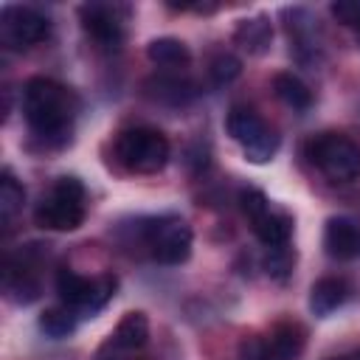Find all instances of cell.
Listing matches in <instances>:
<instances>
[{
	"label": "cell",
	"instance_id": "cell-24",
	"mask_svg": "<svg viewBox=\"0 0 360 360\" xmlns=\"http://www.w3.org/2000/svg\"><path fill=\"white\" fill-rule=\"evenodd\" d=\"M292 264H295V253L290 250V245L287 248H270V253L264 259V267H267L270 278H276V281H284L292 273Z\"/></svg>",
	"mask_w": 360,
	"mask_h": 360
},
{
	"label": "cell",
	"instance_id": "cell-4",
	"mask_svg": "<svg viewBox=\"0 0 360 360\" xmlns=\"http://www.w3.org/2000/svg\"><path fill=\"white\" fill-rule=\"evenodd\" d=\"M115 160L132 174H158L172 155L169 138L155 127H129L115 135Z\"/></svg>",
	"mask_w": 360,
	"mask_h": 360
},
{
	"label": "cell",
	"instance_id": "cell-16",
	"mask_svg": "<svg viewBox=\"0 0 360 360\" xmlns=\"http://www.w3.org/2000/svg\"><path fill=\"white\" fill-rule=\"evenodd\" d=\"M143 93L160 104H172V107H183L197 96V84L186 76L174 73H158L152 79L143 82Z\"/></svg>",
	"mask_w": 360,
	"mask_h": 360
},
{
	"label": "cell",
	"instance_id": "cell-5",
	"mask_svg": "<svg viewBox=\"0 0 360 360\" xmlns=\"http://www.w3.org/2000/svg\"><path fill=\"white\" fill-rule=\"evenodd\" d=\"M304 155L329 180L346 183L360 177V146L343 132H318L304 143Z\"/></svg>",
	"mask_w": 360,
	"mask_h": 360
},
{
	"label": "cell",
	"instance_id": "cell-7",
	"mask_svg": "<svg viewBox=\"0 0 360 360\" xmlns=\"http://www.w3.org/2000/svg\"><path fill=\"white\" fill-rule=\"evenodd\" d=\"M225 129L242 146V152H245V158L250 163H267L278 152V135H276V129H270L267 121L253 107L233 104L228 110Z\"/></svg>",
	"mask_w": 360,
	"mask_h": 360
},
{
	"label": "cell",
	"instance_id": "cell-14",
	"mask_svg": "<svg viewBox=\"0 0 360 360\" xmlns=\"http://www.w3.org/2000/svg\"><path fill=\"white\" fill-rule=\"evenodd\" d=\"M323 248L338 262L360 259V225L349 217H332L323 228Z\"/></svg>",
	"mask_w": 360,
	"mask_h": 360
},
{
	"label": "cell",
	"instance_id": "cell-9",
	"mask_svg": "<svg viewBox=\"0 0 360 360\" xmlns=\"http://www.w3.org/2000/svg\"><path fill=\"white\" fill-rule=\"evenodd\" d=\"M42 245H28L20 253H8L3 262V292L14 304H34L42 295L39 264H42Z\"/></svg>",
	"mask_w": 360,
	"mask_h": 360
},
{
	"label": "cell",
	"instance_id": "cell-13",
	"mask_svg": "<svg viewBox=\"0 0 360 360\" xmlns=\"http://www.w3.org/2000/svg\"><path fill=\"white\" fill-rule=\"evenodd\" d=\"M284 28H287V37H290V51L295 53L298 62L309 65L321 56V42H318V28H315V20L307 8H284Z\"/></svg>",
	"mask_w": 360,
	"mask_h": 360
},
{
	"label": "cell",
	"instance_id": "cell-15",
	"mask_svg": "<svg viewBox=\"0 0 360 360\" xmlns=\"http://www.w3.org/2000/svg\"><path fill=\"white\" fill-rule=\"evenodd\" d=\"M267 343V360H301L307 346V329L298 321H278L273 323Z\"/></svg>",
	"mask_w": 360,
	"mask_h": 360
},
{
	"label": "cell",
	"instance_id": "cell-8",
	"mask_svg": "<svg viewBox=\"0 0 360 360\" xmlns=\"http://www.w3.org/2000/svg\"><path fill=\"white\" fill-rule=\"evenodd\" d=\"M118 278L104 273L96 278H87L70 267H62L56 273V292L65 301V307H70L76 315H93L98 312L112 295H115Z\"/></svg>",
	"mask_w": 360,
	"mask_h": 360
},
{
	"label": "cell",
	"instance_id": "cell-1",
	"mask_svg": "<svg viewBox=\"0 0 360 360\" xmlns=\"http://www.w3.org/2000/svg\"><path fill=\"white\" fill-rule=\"evenodd\" d=\"M79 107V96L56 79L34 76L22 84V118L28 129L48 146H62L70 141Z\"/></svg>",
	"mask_w": 360,
	"mask_h": 360
},
{
	"label": "cell",
	"instance_id": "cell-6",
	"mask_svg": "<svg viewBox=\"0 0 360 360\" xmlns=\"http://www.w3.org/2000/svg\"><path fill=\"white\" fill-rule=\"evenodd\" d=\"M239 208L250 222V231L256 233V239L270 250V248H287L290 236H292V217L273 205L264 191L259 188H242L239 191Z\"/></svg>",
	"mask_w": 360,
	"mask_h": 360
},
{
	"label": "cell",
	"instance_id": "cell-23",
	"mask_svg": "<svg viewBox=\"0 0 360 360\" xmlns=\"http://www.w3.org/2000/svg\"><path fill=\"white\" fill-rule=\"evenodd\" d=\"M242 73V59L236 56V53H231V51H219V53H214V59L208 62V76H211V82L214 84H231L236 76Z\"/></svg>",
	"mask_w": 360,
	"mask_h": 360
},
{
	"label": "cell",
	"instance_id": "cell-26",
	"mask_svg": "<svg viewBox=\"0 0 360 360\" xmlns=\"http://www.w3.org/2000/svg\"><path fill=\"white\" fill-rule=\"evenodd\" d=\"M343 360H360V349H357V352H352V354H349V357H343Z\"/></svg>",
	"mask_w": 360,
	"mask_h": 360
},
{
	"label": "cell",
	"instance_id": "cell-17",
	"mask_svg": "<svg viewBox=\"0 0 360 360\" xmlns=\"http://www.w3.org/2000/svg\"><path fill=\"white\" fill-rule=\"evenodd\" d=\"M352 295H354V287L346 278H340V276H323L309 290V309H312V315L326 318L335 309H340Z\"/></svg>",
	"mask_w": 360,
	"mask_h": 360
},
{
	"label": "cell",
	"instance_id": "cell-25",
	"mask_svg": "<svg viewBox=\"0 0 360 360\" xmlns=\"http://www.w3.org/2000/svg\"><path fill=\"white\" fill-rule=\"evenodd\" d=\"M332 17L343 25H352V28H360V0H338L329 6Z\"/></svg>",
	"mask_w": 360,
	"mask_h": 360
},
{
	"label": "cell",
	"instance_id": "cell-21",
	"mask_svg": "<svg viewBox=\"0 0 360 360\" xmlns=\"http://www.w3.org/2000/svg\"><path fill=\"white\" fill-rule=\"evenodd\" d=\"M22 202H25V186L14 177L11 169H3V174H0V219L6 228L22 211Z\"/></svg>",
	"mask_w": 360,
	"mask_h": 360
},
{
	"label": "cell",
	"instance_id": "cell-3",
	"mask_svg": "<svg viewBox=\"0 0 360 360\" xmlns=\"http://www.w3.org/2000/svg\"><path fill=\"white\" fill-rule=\"evenodd\" d=\"M84 183L73 174L56 177V183L42 194L34 208V222L45 231H76L84 222Z\"/></svg>",
	"mask_w": 360,
	"mask_h": 360
},
{
	"label": "cell",
	"instance_id": "cell-11",
	"mask_svg": "<svg viewBox=\"0 0 360 360\" xmlns=\"http://www.w3.org/2000/svg\"><path fill=\"white\" fill-rule=\"evenodd\" d=\"M79 20L84 34L107 51L121 48L124 37H127V20H129V8L118 6V3H84L79 6Z\"/></svg>",
	"mask_w": 360,
	"mask_h": 360
},
{
	"label": "cell",
	"instance_id": "cell-20",
	"mask_svg": "<svg viewBox=\"0 0 360 360\" xmlns=\"http://www.w3.org/2000/svg\"><path fill=\"white\" fill-rule=\"evenodd\" d=\"M273 90H276V96L290 107V110H298V112H304V110H309L312 107V90L295 76V73H276L273 76Z\"/></svg>",
	"mask_w": 360,
	"mask_h": 360
},
{
	"label": "cell",
	"instance_id": "cell-18",
	"mask_svg": "<svg viewBox=\"0 0 360 360\" xmlns=\"http://www.w3.org/2000/svg\"><path fill=\"white\" fill-rule=\"evenodd\" d=\"M270 39H273V25H270V20H267L264 14L239 20V25H236V31H233V42H236L242 51L253 53V56L264 53V51L270 48Z\"/></svg>",
	"mask_w": 360,
	"mask_h": 360
},
{
	"label": "cell",
	"instance_id": "cell-12",
	"mask_svg": "<svg viewBox=\"0 0 360 360\" xmlns=\"http://www.w3.org/2000/svg\"><path fill=\"white\" fill-rule=\"evenodd\" d=\"M149 340V318L143 312H127L118 326L110 332V338L98 346L96 360H124L127 352H135L141 346H146Z\"/></svg>",
	"mask_w": 360,
	"mask_h": 360
},
{
	"label": "cell",
	"instance_id": "cell-22",
	"mask_svg": "<svg viewBox=\"0 0 360 360\" xmlns=\"http://www.w3.org/2000/svg\"><path fill=\"white\" fill-rule=\"evenodd\" d=\"M39 329L53 338V340H62L68 335H73L76 329V312L70 307H48L42 315H39Z\"/></svg>",
	"mask_w": 360,
	"mask_h": 360
},
{
	"label": "cell",
	"instance_id": "cell-19",
	"mask_svg": "<svg viewBox=\"0 0 360 360\" xmlns=\"http://www.w3.org/2000/svg\"><path fill=\"white\" fill-rule=\"evenodd\" d=\"M146 56L149 62H155L158 68H166V70H180L191 62V51L186 42L174 39V37H158L146 45Z\"/></svg>",
	"mask_w": 360,
	"mask_h": 360
},
{
	"label": "cell",
	"instance_id": "cell-2",
	"mask_svg": "<svg viewBox=\"0 0 360 360\" xmlns=\"http://www.w3.org/2000/svg\"><path fill=\"white\" fill-rule=\"evenodd\" d=\"M132 233L146 256L158 264H183L191 256V228L186 219L160 214V217H141L132 222Z\"/></svg>",
	"mask_w": 360,
	"mask_h": 360
},
{
	"label": "cell",
	"instance_id": "cell-10",
	"mask_svg": "<svg viewBox=\"0 0 360 360\" xmlns=\"http://www.w3.org/2000/svg\"><path fill=\"white\" fill-rule=\"evenodd\" d=\"M51 31V22L42 11L20 3H6L0 8V45L8 51H28L39 45Z\"/></svg>",
	"mask_w": 360,
	"mask_h": 360
}]
</instances>
